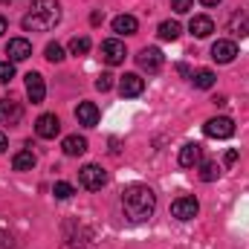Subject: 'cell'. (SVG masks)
<instances>
[{"mask_svg":"<svg viewBox=\"0 0 249 249\" xmlns=\"http://www.w3.org/2000/svg\"><path fill=\"white\" fill-rule=\"evenodd\" d=\"M122 209H124V217L130 223L151 220V214L157 212V194H154V188L142 186V183L127 186L122 191Z\"/></svg>","mask_w":249,"mask_h":249,"instance_id":"1","label":"cell"},{"mask_svg":"<svg viewBox=\"0 0 249 249\" xmlns=\"http://www.w3.org/2000/svg\"><path fill=\"white\" fill-rule=\"evenodd\" d=\"M61 23V3L58 0H32L29 12L23 15L26 32H50Z\"/></svg>","mask_w":249,"mask_h":249,"instance_id":"2","label":"cell"},{"mask_svg":"<svg viewBox=\"0 0 249 249\" xmlns=\"http://www.w3.org/2000/svg\"><path fill=\"white\" fill-rule=\"evenodd\" d=\"M107 171L102 168V165H96V162H90V165H84L81 171H78V183L87 188V191H102V188L107 186Z\"/></svg>","mask_w":249,"mask_h":249,"instance_id":"3","label":"cell"},{"mask_svg":"<svg viewBox=\"0 0 249 249\" xmlns=\"http://www.w3.org/2000/svg\"><path fill=\"white\" fill-rule=\"evenodd\" d=\"M203 133L212 136V139H229L235 133V122L229 116H214V119H209L203 124Z\"/></svg>","mask_w":249,"mask_h":249,"instance_id":"4","label":"cell"},{"mask_svg":"<svg viewBox=\"0 0 249 249\" xmlns=\"http://www.w3.org/2000/svg\"><path fill=\"white\" fill-rule=\"evenodd\" d=\"M136 64H139V70H145V72L154 75V72L162 70V53L157 47H142L139 55H136Z\"/></svg>","mask_w":249,"mask_h":249,"instance_id":"5","label":"cell"},{"mask_svg":"<svg viewBox=\"0 0 249 249\" xmlns=\"http://www.w3.org/2000/svg\"><path fill=\"white\" fill-rule=\"evenodd\" d=\"M124 55H127V50H124L122 41L110 38V41L102 44V61L107 64V67H119V64L124 61Z\"/></svg>","mask_w":249,"mask_h":249,"instance_id":"6","label":"cell"},{"mask_svg":"<svg viewBox=\"0 0 249 249\" xmlns=\"http://www.w3.org/2000/svg\"><path fill=\"white\" fill-rule=\"evenodd\" d=\"M142 90H145V78H139L136 72H124L122 78H119L122 99H136V96H142Z\"/></svg>","mask_w":249,"mask_h":249,"instance_id":"7","label":"cell"},{"mask_svg":"<svg viewBox=\"0 0 249 249\" xmlns=\"http://www.w3.org/2000/svg\"><path fill=\"white\" fill-rule=\"evenodd\" d=\"M197 212H200V203L194 197H177L171 203V214L177 220H191V217H197Z\"/></svg>","mask_w":249,"mask_h":249,"instance_id":"8","label":"cell"},{"mask_svg":"<svg viewBox=\"0 0 249 249\" xmlns=\"http://www.w3.org/2000/svg\"><path fill=\"white\" fill-rule=\"evenodd\" d=\"M26 96L32 105H41L44 96H47V84H44V75L41 72H26Z\"/></svg>","mask_w":249,"mask_h":249,"instance_id":"9","label":"cell"},{"mask_svg":"<svg viewBox=\"0 0 249 249\" xmlns=\"http://www.w3.org/2000/svg\"><path fill=\"white\" fill-rule=\"evenodd\" d=\"M20 119H23V107L12 99H0V124L15 127V124H20Z\"/></svg>","mask_w":249,"mask_h":249,"instance_id":"10","label":"cell"},{"mask_svg":"<svg viewBox=\"0 0 249 249\" xmlns=\"http://www.w3.org/2000/svg\"><path fill=\"white\" fill-rule=\"evenodd\" d=\"M58 130H61V122H58L55 113H44V116H38V122H35V133H38L41 139H55Z\"/></svg>","mask_w":249,"mask_h":249,"instance_id":"11","label":"cell"},{"mask_svg":"<svg viewBox=\"0 0 249 249\" xmlns=\"http://www.w3.org/2000/svg\"><path fill=\"white\" fill-rule=\"evenodd\" d=\"M6 55H9V61L12 64L26 61V58L32 55V44H29L26 38H12V41L6 44Z\"/></svg>","mask_w":249,"mask_h":249,"instance_id":"12","label":"cell"},{"mask_svg":"<svg viewBox=\"0 0 249 249\" xmlns=\"http://www.w3.org/2000/svg\"><path fill=\"white\" fill-rule=\"evenodd\" d=\"M235 55H238L235 41H214V44H212V58H214L217 64L235 61Z\"/></svg>","mask_w":249,"mask_h":249,"instance_id":"13","label":"cell"},{"mask_svg":"<svg viewBox=\"0 0 249 249\" xmlns=\"http://www.w3.org/2000/svg\"><path fill=\"white\" fill-rule=\"evenodd\" d=\"M188 32H191L194 38H209V35L214 32V20L206 18V15H194V18L188 20Z\"/></svg>","mask_w":249,"mask_h":249,"instance_id":"14","label":"cell"},{"mask_svg":"<svg viewBox=\"0 0 249 249\" xmlns=\"http://www.w3.org/2000/svg\"><path fill=\"white\" fill-rule=\"evenodd\" d=\"M226 32H232L235 38L249 35V15H247V12H232V15H229V20H226Z\"/></svg>","mask_w":249,"mask_h":249,"instance_id":"15","label":"cell"},{"mask_svg":"<svg viewBox=\"0 0 249 249\" xmlns=\"http://www.w3.org/2000/svg\"><path fill=\"white\" fill-rule=\"evenodd\" d=\"M75 119H78V124H84V127H93V124L99 122V107L93 102H81L75 107Z\"/></svg>","mask_w":249,"mask_h":249,"instance_id":"16","label":"cell"},{"mask_svg":"<svg viewBox=\"0 0 249 249\" xmlns=\"http://www.w3.org/2000/svg\"><path fill=\"white\" fill-rule=\"evenodd\" d=\"M200 157H203V148L197 142H188V145H183V151H180V165L183 168H194L200 162Z\"/></svg>","mask_w":249,"mask_h":249,"instance_id":"17","label":"cell"},{"mask_svg":"<svg viewBox=\"0 0 249 249\" xmlns=\"http://www.w3.org/2000/svg\"><path fill=\"white\" fill-rule=\"evenodd\" d=\"M61 148H64L67 157H81V154L87 151V139L78 136V133H72V136H67V139L61 142Z\"/></svg>","mask_w":249,"mask_h":249,"instance_id":"18","label":"cell"},{"mask_svg":"<svg viewBox=\"0 0 249 249\" xmlns=\"http://www.w3.org/2000/svg\"><path fill=\"white\" fill-rule=\"evenodd\" d=\"M136 29H139V20H136L133 15H119V18H113V32H119V35H136Z\"/></svg>","mask_w":249,"mask_h":249,"instance_id":"19","label":"cell"},{"mask_svg":"<svg viewBox=\"0 0 249 249\" xmlns=\"http://www.w3.org/2000/svg\"><path fill=\"white\" fill-rule=\"evenodd\" d=\"M12 168L15 171H32L35 168V154L32 151H18L12 157Z\"/></svg>","mask_w":249,"mask_h":249,"instance_id":"20","label":"cell"},{"mask_svg":"<svg viewBox=\"0 0 249 249\" xmlns=\"http://www.w3.org/2000/svg\"><path fill=\"white\" fill-rule=\"evenodd\" d=\"M180 32H183V29H180V23H177V20H162V23H160V29H157V35H160L162 41H177V38H180Z\"/></svg>","mask_w":249,"mask_h":249,"instance_id":"21","label":"cell"},{"mask_svg":"<svg viewBox=\"0 0 249 249\" xmlns=\"http://www.w3.org/2000/svg\"><path fill=\"white\" fill-rule=\"evenodd\" d=\"M217 177H220V165H217L214 160H206V162L200 165V180H203V183H214Z\"/></svg>","mask_w":249,"mask_h":249,"instance_id":"22","label":"cell"},{"mask_svg":"<svg viewBox=\"0 0 249 249\" xmlns=\"http://www.w3.org/2000/svg\"><path fill=\"white\" fill-rule=\"evenodd\" d=\"M191 81H194L197 90H209V87L214 84V72H212V70H197V72L191 75Z\"/></svg>","mask_w":249,"mask_h":249,"instance_id":"23","label":"cell"},{"mask_svg":"<svg viewBox=\"0 0 249 249\" xmlns=\"http://www.w3.org/2000/svg\"><path fill=\"white\" fill-rule=\"evenodd\" d=\"M70 53H72V55H87V53H90V38H87V35H75V38L70 41Z\"/></svg>","mask_w":249,"mask_h":249,"instance_id":"24","label":"cell"},{"mask_svg":"<svg viewBox=\"0 0 249 249\" xmlns=\"http://www.w3.org/2000/svg\"><path fill=\"white\" fill-rule=\"evenodd\" d=\"M44 53H47V61H53V64H61L64 58H67L61 44H47V50H44Z\"/></svg>","mask_w":249,"mask_h":249,"instance_id":"25","label":"cell"},{"mask_svg":"<svg viewBox=\"0 0 249 249\" xmlns=\"http://www.w3.org/2000/svg\"><path fill=\"white\" fill-rule=\"evenodd\" d=\"M53 194H55L58 200H70V197L75 194V188L70 186V183H55V186H53Z\"/></svg>","mask_w":249,"mask_h":249,"instance_id":"26","label":"cell"},{"mask_svg":"<svg viewBox=\"0 0 249 249\" xmlns=\"http://www.w3.org/2000/svg\"><path fill=\"white\" fill-rule=\"evenodd\" d=\"M15 78V64L12 61H0V84H9Z\"/></svg>","mask_w":249,"mask_h":249,"instance_id":"27","label":"cell"},{"mask_svg":"<svg viewBox=\"0 0 249 249\" xmlns=\"http://www.w3.org/2000/svg\"><path fill=\"white\" fill-rule=\"evenodd\" d=\"M110 87H113V75H110V72H102V75L96 78V90H99V93H107Z\"/></svg>","mask_w":249,"mask_h":249,"instance_id":"28","label":"cell"},{"mask_svg":"<svg viewBox=\"0 0 249 249\" xmlns=\"http://www.w3.org/2000/svg\"><path fill=\"white\" fill-rule=\"evenodd\" d=\"M191 6H194V0H171V9H174L177 15H186V12H191Z\"/></svg>","mask_w":249,"mask_h":249,"instance_id":"29","label":"cell"},{"mask_svg":"<svg viewBox=\"0 0 249 249\" xmlns=\"http://www.w3.org/2000/svg\"><path fill=\"white\" fill-rule=\"evenodd\" d=\"M238 157H241V154H238V151L232 148V151H226V157H223V162H226V165H235V162H238Z\"/></svg>","mask_w":249,"mask_h":249,"instance_id":"30","label":"cell"},{"mask_svg":"<svg viewBox=\"0 0 249 249\" xmlns=\"http://www.w3.org/2000/svg\"><path fill=\"white\" fill-rule=\"evenodd\" d=\"M0 249H12V235L0 232Z\"/></svg>","mask_w":249,"mask_h":249,"instance_id":"31","label":"cell"},{"mask_svg":"<svg viewBox=\"0 0 249 249\" xmlns=\"http://www.w3.org/2000/svg\"><path fill=\"white\" fill-rule=\"evenodd\" d=\"M90 23H102V12H93L90 15Z\"/></svg>","mask_w":249,"mask_h":249,"instance_id":"32","label":"cell"},{"mask_svg":"<svg viewBox=\"0 0 249 249\" xmlns=\"http://www.w3.org/2000/svg\"><path fill=\"white\" fill-rule=\"evenodd\" d=\"M6 29H9V23H6V18H3V15H0V35H3V32H6Z\"/></svg>","mask_w":249,"mask_h":249,"instance_id":"33","label":"cell"},{"mask_svg":"<svg viewBox=\"0 0 249 249\" xmlns=\"http://www.w3.org/2000/svg\"><path fill=\"white\" fill-rule=\"evenodd\" d=\"M3 151H6V133L0 130V154H3Z\"/></svg>","mask_w":249,"mask_h":249,"instance_id":"34","label":"cell"},{"mask_svg":"<svg viewBox=\"0 0 249 249\" xmlns=\"http://www.w3.org/2000/svg\"><path fill=\"white\" fill-rule=\"evenodd\" d=\"M200 3H203V6H217L220 0H200Z\"/></svg>","mask_w":249,"mask_h":249,"instance_id":"35","label":"cell"},{"mask_svg":"<svg viewBox=\"0 0 249 249\" xmlns=\"http://www.w3.org/2000/svg\"><path fill=\"white\" fill-rule=\"evenodd\" d=\"M0 3H12V0H0Z\"/></svg>","mask_w":249,"mask_h":249,"instance_id":"36","label":"cell"}]
</instances>
